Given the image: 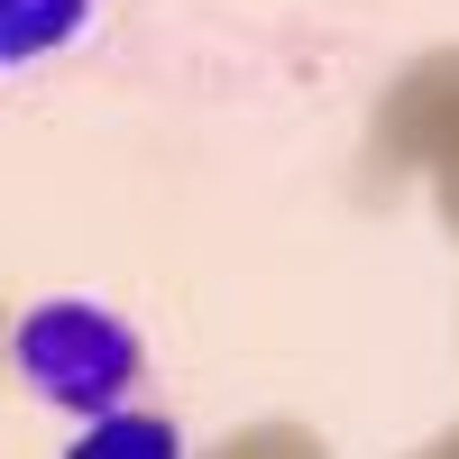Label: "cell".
Segmentation results:
<instances>
[{"label": "cell", "instance_id": "obj_1", "mask_svg": "<svg viewBox=\"0 0 459 459\" xmlns=\"http://www.w3.org/2000/svg\"><path fill=\"white\" fill-rule=\"evenodd\" d=\"M10 368H19V386L37 404L74 413V423H101L147 377V350H138L129 313H110L92 294H47V303H28L19 331H10Z\"/></svg>", "mask_w": 459, "mask_h": 459}, {"label": "cell", "instance_id": "obj_2", "mask_svg": "<svg viewBox=\"0 0 459 459\" xmlns=\"http://www.w3.org/2000/svg\"><path fill=\"white\" fill-rule=\"evenodd\" d=\"M65 459H184V432L166 413H147V404H120V413H101V423L74 432Z\"/></svg>", "mask_w": 459, "mask_h": 459}, {"label": "cell", "instance_id": "obj_3", "mask_svg": "<svg viewBox=\"0 0 459 459\" xmlns=\"http://www.w3.org/2000/svg\"><path fill=\"white\" fill-rule=\"evenodd\" d=\"M83 19H92V0H0V65L56 56Z\"/></svg>", "mask_w": 459, "mask_h": 459}]
</instances>
